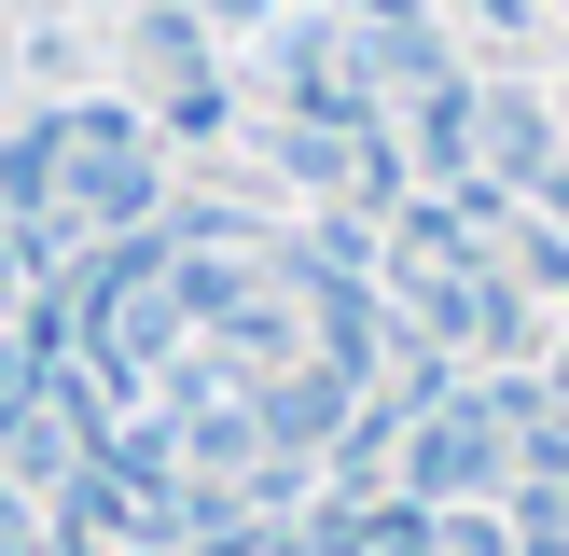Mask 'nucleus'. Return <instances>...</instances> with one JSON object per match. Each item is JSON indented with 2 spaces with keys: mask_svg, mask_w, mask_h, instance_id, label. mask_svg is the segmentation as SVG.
Here are the masks:
<instances>
[{
  "mask_svg": "<svg viewBox=\"0 0 569 556\" xmlns=\"http://www.w3.org/2000/svg\"><path fill=\"white\" fill-rule=\"evenodd\" d=\"M167 209V153H153V111L126 98H70V222L83 237H126V222Z\"/></svg>",
  "mask_w": 569,
  "mask_h": 556,
  "instance_id": "obj_1",
  "label": "nucleus"
},
{
  "mask_svg": "<svg viewBox=\"0 0 569 556\" xmlns=\"http://www.w3.org/2000/svg\"><path fill=\"white\" fill-rule=\"evenodd\" d=\"M389 487H403V500H431V515H445V500H500V487H515V431H500L487 376H459V389H445V404L403 431Z\"/></svg>",
  "mask_w": 569,
  "mask_h": 556,
  "instance_id": "obj_2",
  "label": "nucleus"
},
{
  "mask_svg": "<svg viewBox=\"0 0 569 556\" xmlns=\"http://www.w3.org/2000/svg\"><path fill=\"white\" fill-rule=\"evenodd\" d=\"M431 556H515V515H500V500H445V515H431Z\"/></svg>",
  "mask_w": 569,
  "mask_h": 556,
  "instance_id": "obj_3",
  "label": "nucleus"
},
{
  "mask_svg": "<svg viewBox=\"0 0 569 556\" xmlns=\"http://www.w3.org/2000/svg\"><path fill=\"white\" fill-rule=\"evenodd\" d=\"M0 98H14V70H0Z\"/></svg>",
  "mask_w": 569,
  "mask_h": 556,
  "instance_id": "obj_4",
  "label": "nucleus"
}]
</instances>
